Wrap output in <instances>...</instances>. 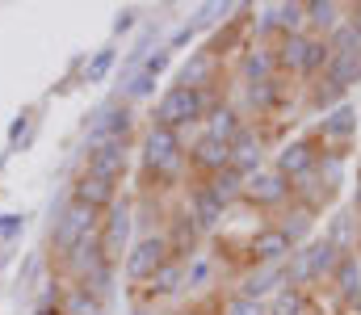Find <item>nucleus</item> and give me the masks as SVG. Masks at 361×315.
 <instances>
[{"instance_id":"1","label":"nucleus","mask_w":361,"mask_h":315,"mask_svg":"<svg viewBox=\"0 0 361 315\" xmlns=\"http://www.w3.org/2000/svg\"><path fill=\"white\" fill-rule=\"evenodd\" d=\"M210 109H214L210 89H206V93H197V89H180V85H173V89L156 101V126L180 130V126H189V122H202Z\"/></svg>"},{"instance_id":"2","label":"nucleus","mask_w":361,"mask_h":315,"mask_svg":"<svg viewBox=\"0 0 361 315\" xmlns=\"http://www.w3.org/2000/svg\"><path fill=\"white\" fill-rule=\"evenodd\" d=\"M97 223H101V214L85 202H76V198H68V206L55 214V227H51V252L63 261L80 240H89L97 235Z\"/></svg>"},{"instance_id":"3","label":"nucleus","mask_w":361,"mask_h":315,"mask_svg":"<svg viewBox=\"0 0 361 315\" xmlns=\"http://www.w3.org/2000/svg\"><path fill=\"white\" fill-rule=\"evenodd\" d=\"M143 164H147L160 181H177L180 168H185V147H180L177 130L152 122V130H147V139H143Z\"/></svg>"},{"instance_id":"4","label":"nucleus","mask_w":361,"mask_h":315,"mask_svg":"<svg viewBox=\"0 0 361 315\" xmlns=\"http://www.w3.org/2000/svg\"><path fill=\"white\" fill-rule=\"evenodd\" d=\"M130 130V105L122 101H105L89 122V135H85V152L101 147V143H114V139H126Z\"/></svg>"},{"instance_id":"5","label":"nucleus","mask_w":361,"mask_h":315,"mask_svg":"<svg viewBox=\"0 0 361 315\" xmlns=\"http://www.w3.org/2000/svg\"><path fill=\"white\" fill-rule=\"evenodd\" d=\"M101 231H97V244H101V252H105V261L109 265H118L122 261V252H126V240H130V206H109V214L97 223Z\"/></svg>"},{"instance_id":"6","label":"nucleus","mask_w":361,"mask_h":315,"mask_svg":"<svg viewBox=\"0 0 361 315\" xmlns=\"http://www.w3.org/2000/svg\"><path fill=\"white\" fill-rule=\"evenodd\" d=\"M169 257H173V252H169V240H164V235H147V240H139V244L126 252V278H130V282H147Z\"/></svg>"},{"instance_id":"7","label":"nucleus","mask_w":361,"mask_h":315,"mask_svg":"<svg viewBox=\"0 0 361 315\" xmlns=\"http://www.w3.org/2000/svg\"><path fill=\"white\" fill-rule=\"evenodd\" d=\"M244 198L248 202H257V206H281L286 198H290V181L277 173V168H261V173H252V177H244Z\"/></svg>"},{"instance_id":"8","label":"nucleus","mask_w":361,"mask_h":315,"mask_svg":"<svg viewBox=\"0 0 361 315\" xmlns=\"http://www.w3.org/2000/svg\"><path fill=\"white\" fill-rule=\"evenodd\" d=\"M85 173L89 177H101V181H122V173H126V139H114V143L92 147Z\"/></svg>"},{"instance_id":"9","label":"nucleus","mask_w":361,"mask_h":315,"mask_svg":"<svg viewBox=\"0 0 361 315\" xmlns=\"http://www.w3.org/2000/svg\"><path fill=\"white\" fill-rule=\"evenodd\" d=\"M261 164H265V143H261V135L248 130V126H240V135L231 139V168H235L240 177H252V173H261Z\"/></svg>"},{"instance_id":"10","label":"nucleus","mask_w":361,"mask_h":315,"mask_svg":"<svg viewBox=\"0 0 361 315\" xmlns=\"http://www.w3.org/2000/svg\"><path fill=\"white\" fill-rule=\"evenodd\" d=\"M189 164H193V168H202L206 177H214V173L231 168V143H219V139L202 135V139L189 147Z\"/></svg>"},{"instance_id":"11","label":"nucleus","mask_w":361,"mask_h":315,"mask_svg":"<svg viewBox=\"0 0 361 315\" xmlns=\"http://www.w3.org/2000/svg\"><path fill=\"white\" fill-rule=\"evenodd\" d=\"M315 164H319V152H315V143H307V139H294V143H286V147L277 152V173H281L286 181L311 173Z\"/></svg>"},{"instance_id":"12","label":"nucleus","mask_w":361,"mask_h":315,"mask_svg":"<svg viewBox=\"0 0 361 315\" xmlns=\"http://www.w3.org/2000/svg\"><path fill=\"white\" fill-rule=\"evenodd\" d=\"M72 198H76V202H85V206H92L97 214H101V210H109L114 202H118V190H114V181H101V177L80 173V181L72 185Z\"/></svg>"},{"instance_id":"13","label":"nucleus","mask_w":361,"mask_h":315,"mask_svg":"<svg viewBox=\"0 0 361 315\" xmlns=\"http://www.w3.org/2000/svg\"><path fill=\"white\" fill-rule=\"evenodd\" d=\"M97 265H105V252H101L97 235H89V240H80V244H76V248H72V252L63 257V269H68V273L76 278V286H80V282L89 278V273L97 269Z\"/></svg>"},{"instance_id":"14","label":"nucleus","mask_w":361,"mask_h":315,"mask_svg":"<svg viewBox=\"0 0 361 315\" xmlns=\"http://www.w3.org/2000/svg\"><path fill=\"white\" fill-rule=\"evenodd\" d=\"M290 252H294V244H290L277 227H261V231L252 235V257H257L261 265H281Z\"/></svg>"},{"instance_id":"15","label":"nucleus","mask_w":361,"mask_h":315,"mask_svg":"<svg viewBox=\"0 0 361 315\" xmlns=\"http://www.w3.org/2000/svg\"><path fill=\"white\" fill-rule=\"evenodd\" d=\"M357 135V113L349 109V105H336L328 118H324V126H319V139L328 143V147H341V143H349Z\"/></svg>"},{"instance_id":"16","label":"nucleus","mask_w":361,"mask_h":315,"mask_svg":"<svg viewBox=\"0 0 361 315\" xmlns=\"http://www.w3.org/2000/svg\"><path fill=\"white\" fill-rule=\"evenodd\" d=\"M286 286V269L281 265H261V269H252L248 278H244V286H240V295L244 299H265V295H277Z\"/></svg>"},{"instance_id":"17","label":"nucleus","mask_w":361,"mask_h":315,"mask_svg":"<svg viewBox=\"0 0 361 315\" xmlns=\"http://www.w3.org/2000/svg\"><path fill=\"white\" fill-rule=\"evenodd\" d=\"M214 85V51H197L185 68H180V89H197L206 93Z\"/></svg>"},{"instance_id":"18","label":"nucleus","mask_w":361,"mask_h":315,"mask_svg":"<svg viewBox=\"0 0 361 315\" xmlns=\"http://www.w3.org/2000/svg\"><path fill=\"white\" fill-rule=\"evenodd\" d=\"M219 206L227 210L235 198H244V177L235 173V168H223V173H214V177H206V185H202Z\"/></svg>"},{"instance_id":"19","label":"nucleus","mask_w":361,"mask_h":315,"mask_svg":"<svg viewBox=\"0 0 361 315\" xmlns=\"http://www.w3.org/2000/svg\"><path fill=\"white\" fill-rule=\"evenodd\" d=\"M244 76H248V85L277 80V51H269V47H248L244 51Z\"/></svg>"},{"instance_id":"20","label":"nucleus","mask_w":361,"mask_h":315,"mask_svg":"<svg viewBox=\"0 0 361 315\" xmlns=\"http://www.w3.org/2000/svg\"><path fill=\"white\" fill-rule=\"evenodd\" d=\"M59 315H105V299H97L85 286H68L59 299Z\"/></svg>"},{"instance_id":"21","label":"nucleus","mask_w":361,"mask_h":315,"mask_svg":"<svg viewBox=\"0 0 361 315\" xmlns=\"http://www.w3.org/2000/svg\"><path fill=\"white\" fill-rule=\"evenodd\" d=\"M240 126H244V122H240V113H235L231 105H214V109L206 113V135L219 139V143H231V139L240 135Z\"/></svg>"},{"instance_id":"22","label":"nucleus","mask_w":361,"mask_h":315,"mask_svg":"<svg viewBox=\"0 0 361 315\" xmlns=\"http://www.w3.org/2000/svg\"><path fill=\"white\" fill-rule=\"evenodd\" d=\"M324 80L336 85L341 93H345L349 85H357L361 80V55H332L328 68H324Z\"/></svg>"},{"instance_id":"23","label":"nucleus","mask_w":361,"mask_h":315,"mask_svg":"<svg viewBox=\"0 0 361 315\" xmlns=\"http://www.w3.org/2000/svg\"><path fill=\"white\" fill-rule=\"evenodd\" d=\"M307 51H311V34H286L281 47H277V68L302 72L307 68Z\"/></svg>"},{"instance_id":"24","label":"nucleus","mask_w":361,"mask_h":315,"mask_svg":"<svg viewBox=\"0 0 361 315\" xmlns=\"http://www.w3.org/2000/svg\"><path fill=\"white\" fill-rule=\"evenodd\" d=\"M286 286H294V290H302V286H311L315 282V265H311V244L307 248H294L290 257H286Z\"/></svg>"},{"instance_id":"25","label":"nucleus","mask_w":361,"mask_h":315,"mask_svg":"<svg viewBox=\"0 0 361 315\" xmlns=\"http://www.w3.org/2000/svg\"><path fill=\"white\" fill-rule=\"evenodd\" d=\"M189 218L197 223V231H202V227L210 231V227H219V223H223V206H219L202 185H197V190L189 194Z\"/></svg>"},{"instance_id":"26","label":"nucleus","mask_w":361,"mask_h":315,"mask_svg":"<svg viewBox=\"0 0 361 315\" xmlns=\"http://www.w3.org/2000/svg\"><path fill=\"white\" fill-rule=\"evenodd\" d=\"M180 286H185V265H180V257H169V261L147 278V290H152V295H173Z\"/></svg>"},{"instance_id":"27","label":"nucleus","mask_w":361,"mask_h":315,"mask_svg":"<svg viewBox=\"0 0 361 315\" xmlns=\"http://www.w3.org/2000/svg\"><path fill=\"white\" fill-rule=\"evenodd\" d=\"M332 282H336V290L345 295V299H353L361 290V257L357 252H345L341 257V265L332 269Z\"/></svg>"},{"instance_id":"28","label":"nucleus","mask_w":361,"mask_h":315,"mask_svg":"<svg viewBox=\"0 0 361 315\" xmlns=\"http://www.w3.org/2000/svg\"><path fill=\"white\" fill-rule=\"evenodd\" d=\"M341 257H345V252H341V248H336L332 240H315V244H311V265H315V282H319V278H332V269L341 265Z\"/></svg>"},{"instance_id":"29","label":"nucleus","mask_w":361,"mask_h":315,"mask_svg":"<svg viewBox=\"0 0 361 315\" xmlns=\"http://www.w3.org/2000/svg\"><path fill=\"white\" fill-rule=\"evenodd\" d=\"M324 42H328V51H332V55H361V34L353 30V21H341Z\"/></svg>"},{"instance_id":"30","label":"nucleus","mask_w":361,"mask_h":315,"mask_svg":"<svg viewBox=\"0 0 361 315\" xmlns=\"http://www.w3.org/2000/svg\"><path fill=\"white\" fill-rule=\"evenodd\" d=\"M265 315H307L302 290H294V286H281V290L273 295V303L265 307Z\"/></svg>"},{"instance_id":"31","label":"nucleus","mask_w":361,"mask_h":315,"mask_svg":"<svg viewBox=\"0 0 361 315\" xmlns=\"http://www.w3.org/2000/svg\"><path fill=\"white\" fill-rule=\"evenodd\" d=\"M341 4H332V0H315V4H307V21L315 25V30H324V34H332L341 21Z\"/></svg>"},{"instance_id":"32","label":"nucleus","mask_w":361,"mask_h":315,"mask_svg":"<svg viewBox=\"0 0 361 315\" xmlns=\"http://www.w3.org/2000/svg\"><path fill=\"white\" fill-rule=\"evenodd\" d=\"M277 231H281V235H286V240L298 248V244L307 240V231H311V210L298 206L294 214H286V223H277Z\"/></svg>"},{"instance_id":"33","label":"nucleus","mask_w":361,"mask_h":315,"mask_svg":"<svg viewBox=\"0 0 361 315\" xmlns=\"http://www.w3.org/2000/svg\"><path fill=\"white\" fill-rule=\"evenodd\" d=\"M114 59H118V51H114V47H101V51L92 55L89 63H85V85H101V80L109 76Z\"/></svg>"},{"instance_id":"34","label":"nucleus","mask_w":361,"mask_h":315,"mask_svg":"<svg viewBox=\"0 0 361 315\" xmlns=\"http://www.w3.org/2000/svg\"><path fill=\"white\" fill-rule=\"evenodd\" d=\"M164 240H169V252H189V248H193V240H197V223H193L189 214H180L177 231H173V235H164Z\"/></svg>"},{"instance_id":"35","label":"nucleus","mask_w":361,"mask_h":315,"mask_svg":"<svg viewBox=\"0 0 361 315\" xmlns=\"http://www.w3.org/2000/svg\"><path fill=\"white\" fill-rule=\"evenodd\" d=\"M307 21V4H277V30L281 34H302Z\"/></svg>"},{"instance_id":"36","label":"nucleus","mask_w":361,"mask_h":315,"mask_svg":"<svg viewBox=\"0 0 361 315\" xmlns=\"http://www.w3.org/2000/svg\"><path fill=\"white\" fill-rule=\"evenodd\" d=\"M277 93H281V85L277 80H265V85H248V101H252V109H273L277 105Z\"/></svg>"},{"instance_id":"37","label":"nucleus","mask_w":361,"mask_h":315,"mask_svg":"<svg viewBox=\"0 0 361 315\" xmlns=\"http://www.w3.org/2000/svg\"><path fill=\"white\" fill-rule=\"evenodd\" d=\"M324 240H332V244H336L341 252H349V248H353V214H341V218L332 223V231H328Z\"/></svg>"},{"instance_id":"38","label":"nucleus","mask_w":361,"mask_h":315,"mask_svg":"<svg viewBox=\"0 0 361 315\" xmlns=\"http://www.w3.org/2000/svg\"><path fill=\"white\" fill-rule=\"evenodd\" d=\"M156 80H160L156 72H147V68H139V72L130 76V85H126V97H130V101H139V97H147V93L156 89Z\"/></svg>"},{"instance_id":"39","label":"nucleus","mask_w":361,"mask_h":315,"mask_svg":"<svg viewBox=\"0 0 361 315\" xmlns=\"http://www.w3.org/2000/svg\"><path fill=\"white\" fill-rule=\"evenodd\" d=\"M328 59H332L328 42H324V38H311V51H307V68H302V76H311V72L328 68Z\"/></svg>"},{"instance_id":"40","label":"nucleus","mask_w":361,"mask_h":315,"mask_svg":"<svg viewBox=\"0 0 361 315\" xmlns=\"http://www.w3.org/2000/svg\"><path fill=\"white\" fill-rule=\"evenodd\" d=\"M223 315H265V303L244 299V295H231V299L223 303Z\"/></svg>"},{"instance_id":"41","label":"nucleus","mask_w":361,"mask_h":315,"mask_svg":"<svg viewBox=\"0 0 361 315\" xmlns=\"http://www.w3.org/2000/svg\"><path fill=\"white\" fill-rule=\"evenodd\" d=\"M193 34H197V25H193V21H189V25H180L177 34H173V38H169V47H164V51H169V55H173V51H177V47H185V42H189V38H193Z\"/></svg>"},{"instance_id":"42","label":"nucleus","mask_w":361,"mask_h":315,"mask_svg":"<svg viewBox=\"0 0 361 315\" xmlns=\"http://www.w3.org/2000/svg\"><path fill=\"white\" fill-rule=\"evenodd\" d=\"M135 17H139L135 8H122V13L114 17V34H126V30H135Z\"/></svg>"},{"instance_id":"43","label":"nucleus","mask_w":361,"mask_h":315,"mask_svg":"<svg viewBox=\"0 0 361 315\" xmlns=\"http://www.w3.org/2000/svg\"><path fill=\"white\" fill-rule=\"evenodd\" d=\"M25 126H30V109H21V113H17V122L8 126V147H17V139H21V130H25Z\"/></svg>"},{"instance_id":"44","label":"nucleus","mask_w":361,"mask_h":315,"mask_svg":"<svg viewBox=\"0 0 361 315\" xmlns=\"http://www.w3.org/2000/svg\"><path fill=\"white\" fill-rule=\"evenodd\" d=\"M25 227V218L21 214H0V235H17Z\"/></svg>"},{"instance_id":"45","label":"nucleus","mask_w":361,"mask_h":315,"mask_svg":"<svg viewBox=\"0 0 361 315\" xmlns=\"http://www.w3.org/2000/svg\"><path fill=\"white\" fill-rule=\"evenodd\" d=\"M336 97H341V89H336V85H328V80H319V89H315V101H319V105H332Z\"/></svg>"},{"instance_id":"46","label":"nucleus","mask_w":361,"mask_h":315,"mask_svg":"<svg viewBox=\"0 0 361 315\" xmlns=\"http://www.w3.org/2000/svg\"><path fill=\"white\" fill-rule=\"evenodd\" d=\"M206 273H210V265H206V261H197V265L185 273V286H202V282H206Z\"/></svg>"},{"instance_id":"47","label":"nucleus","mask_w":361,"mask_h":315,"mask_svg":"<svg viewBox=\"0 0 361 315\" xmlns=\"http://www.w3.org/2000/svg\"><path fill=\"white\" fill-rule=\"evenodd\" d=\"M349 311H353V315H361V290L353 295V299H349Z\"/></svg>"},{"instance_id":"48","label":"nucleus","mask_w":361,"mask_h":315,"mask_svg":"<svg viewBox=\"0 0 361 315\" xmlns=\"http://www.w3.org/2000/svg\"><path fill=\"white\" fill-rule=\"evenodd\" d=\"M349 21H353V30H357V34H361V4H357V8H353V17H349Z\"/></svg>"},{"instance_id":"49","label":"nucleus","mask_w":361,"mask_h":315,"mask_svg":"<svg viewBox=\"0 0 361 315\" xmlns=\"http://www.w3.org/2000/svg\"><path fill=\"white\" fill-rule=\"evenodd\" d=\"M34 315H59V311H51V307H38V311H34Z\"/></svg>"}]
</instances>
